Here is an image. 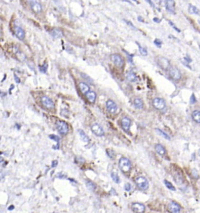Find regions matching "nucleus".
Returning a JSON list of instances; mask_svg holds the SVG:
<instances>
[{
  "mask_svg": "<svg viewBox=\"0 0 200 213\" xmlns=\"http://www.w3.org/2000/svg\"><path fill=\"white\" fill-rule=\"evenodd\" d=\"M156 62L157 64L162 70H168L170 67L169 60L165 57L157 56L156 57Z\"/></svg>",
  "mask_w": 200,
  "mask_h": 213,
  "instance_id": "f257e3e1",
  "label": "nucleus"
},
{
  "mask_svg": "<svg viewBox=\"0 0 200 213\" xmlns=\"http://www.w3.org/2000/svg\"><path fill=\"white\" fill-rule=\"evenodd\" d=\"M119 166L121 170L124 173H127L132 168L130 161L126 158H122L119 160Z\"/></svg>",
  "mask_w": 200,
  "mask_h": 213,
  "instance_id": "f03ea898",
  "label": "nucleus"
},
{
  "mask_svg": "<svg viewBox=\"0 0 200 213\" xmlns=\"http://www.w3.org/2000/svg\"><path fill=\"white\" fill-rule=\"evenodd\" d=\"M135 182L137 187L142 190H146L149 188V182L146 178L142 176H139L136 178Z\"/></svg>",
  "mask_w": 200,
  "mask_h": 213,
  "instance_id": "7ed1b4c3",
  "label": "nucleus"
},
{
  "mask_svg": "<svg viewBox=\"0 0 200 213\" xmlns=\"http://www.w3.org/2000/svg\"><path fill=\"white\" fill-rule=\"evenodd\" d=\"M168 74L171 78L175 80H178L181 79V71L175 66H170L168 69Z\"/></svg>",
  "mask_w": 200,
  "mask_h": 213,
  "instance_id": "20e7f679",
  "label": "nucleus"
},
{
  "mask_svg": "<svg viewBox=\"0 0 200 213\" xmlns=\"http://www.w3.org/2000/svg\"><path fill=\"white\" fill-rule=\"evenodd\" d=\"M57 128L60 134L66 135L69 131V128L67 122L59 120L57 122Z\"/></svg>",
  "mask_w": 200,
  "mask_h": 213,
  "instance_id": "39448f33",
  "label": "nucleus"
},
{
  "mask_svg": "<svg viewBox=\"0 0 200 213\" xmlns=\"http://www.w3.org/2000/svg\"><path fill=\"white\" fill-rule=\"evenodd\" d=\"M152 106L155 108L159 110H162L165 108L166 104L165 101L161 98H155L152 100Z\"/></svg>",
  "mask_w": 200,
  "mask_h": 213,
  "instance_id": "423d86ee",
  "label": "nucleus"
},
{
  "mask_svg": "<svg viewBox=\"0 0 200 213\" xmlns=\"http://www.w3.org/2000/svg\"><path fill=\"white\" fill-rule=\"evenodd\" d=\"M111 59L113 63L117 67H122L124 65V60L119 54H113L111 56Z\"/></svg>",
  "mask_w": 200,
  "mask_h": 213,
  "instance_id": "0eeeda50",
  "label": "nucleus"
},
{
  "mask_svg": "<svg viewBox=\"0 0 200 213\" xmlns=\"http://www.w3.org/2000/svg\"><path fill=\"white\" fill-rule=\"evenodd\" d=\"M91 129L93 133H95L96 136H102L103 135H104V130H103V128L100 125L96 123L92 125Z\"/></svg>",
  "mask_w": 200,
  "mask_h": 213,
  "instance_id": "6e6552de",
  "label": "nucleus"
},
{
  "mask_svg": "<svg viewBox=\"0 0 200 213\" xmlns=\"http://www.w3.org/2000/svg\"><path fill=\"white\" fill-rule=\"evenodd\" d=\"M41 102L42 104L48 109H52L55 107V104L50 98L47 96H44L41 98Z\"/></svg>",
  "mask_w": 200,
  "mask_h": 213,
  "instance_id": "1a4fd4ad",
  "label": "nucleus"
},
{
  "mask_svg": "<svg viewBox=\"0 0 200 213\" xmlns=\"http://www.w3.org/2000/svg\"><path fill=\"white\" fill-rule=\"evenodd\" d=\"M168 210L170 213H180L181 207L177 203L170 202L168 205Z\"/></svg>",
  "mask_w": 200,
  "mask_h": 213,
  "instance_id": "9d476101",
  "label": "nucleus"
},
{
  "mask_svg": "<svg viewBox=\"0 0 200 213\" xmlns=\"http://www.w3.org/2000/svg\"><path fill=\"white\" fill-rule=\"evenodd\" d=\"M106 108L107 111L111 114L115 113L117 110V104L111 100H109L106 102Z\"/></svg>",
  "mask_w": 200,
  "mask_h": 213,
  "instance_id": "9b49d317",
  "label": "nucleus"
},
{
  "mask_svg": "<svg viewBox=\"0 0 200 213\" xmlns=\"http://www.w3.org/2000/svg\"><path fill=\"white\" fill-rule=\"evenodd\" d=\"M132 208L134 212L136 213H143L146 209L144 205L139 203H133L132 205Z\"/></svg>",
  "mask_w": 200,
  "mask_h": 213,
  "instance_id": "f8f14e48",
  "label": "nucleus"
},
{
  "mask_svg": "<svg viewBox=\"0 0 200 213\" xmlns=\"http://www.w3.org/2000/svg\"><path fill=\"white\" fill-rule=\"evenodd\" d=\"M165 8L170 13L172 14H175V1L172 0H168L165 1Z\"/></svg>",
  "mask_w": 200,
  "mask_h": 213,
  "instance_id": "ddd939ff",
  "label": "nucleus"
},
{
  "mask_svg": "<svg viewBox=\"0 0 200 213\" xmlns=\"http://www.w3.org/2000/svg\"><path fill=\"white\" fill-rule=\"evenodd\" d=\"M14 33L15 36L20 40H23L25 38V33L24 30L19 27H15L14 28Z\"/></svg>",
  "mask_w": 200,
  "mask_h": 213,
  "instance_id": "4468645a",
  "label": "nucleus"
},
{
  "mask_svg": "<svg viewBox=\"0 0 200 213\" xmlns=\"http://www.w3.org/2000/svg\"><path fill=\"white\" fill-rule=\"evenodd\" d=\"M122 126L123 130L126 132H128L130 129L131 125V120L130 118L127 117H124L122 119Z\"/></svg>",
  "mask_w": 200,
  "mask_h": 213,
  "instance_id": "2eb2a0df",
  "label": "nucleus"
},
{
  "mask_svg": "<svg viewBox=\"0 0 200 213\" xmlns=\"http://www.w3.org/2000/svg\"><path fill=\"white\" fill-rule=\"evenodd\" d=\"M31 9L35 13L38 14L41 12L42 11V6L39 2L37 1H33L31 2Z\"/></svg>",
  "mask_w": 200,
  "mask_h": 213,
  "instance_id": "dca6fc26",
  "label": "nucleus"
},
{
  "mask_svg": "<svg viewBox=\"0 0 200 213\" xmlns=\"http://www.w3.org/2000/svg\"><path fill=\"white\" fill-rule=\"evenodd\" d=\"M86 97L87 100L89 101L90 103H93L95 101L96 98V94L95 92L89 91L87 94H86Z\"/></svg>",
  "mask_w": 200,
  "mask_h": 213,
  "instance_id": "f3484780",
  "label": "nucleus"
},
{
  "mask_svg": "<svg viewBox=\"0 0 200 213\" xmlns=\"http://www.w3.org/2000/svg\"><path fill=\"white\" fill-rule=\"evenodd\" d=\"M51 34L52 36L55 39L60 38L63 36V32L61 30L59 29H54L51 31Z\"/></svg>",
  "mask_w": 200,
  "mask_h": 213,
  "instance_id": "a211bd4d",
  "label": "nucleus"
},
{
  "mask_svg": "<svg viewBox=\"0 0 200 213\" xmlns=\"http://www.w3.org/2000/svg\"><path fill=\"white\" fill-rule=\"evenodd\" d=\"M79 86L80 91H81V92L83 94L86 95L89 91V90H90V88H89L88 85L85 83H83V82L80 83L79 84Z\"/></svg>",
  "mask_w": 200,
  "mask_h": 213,
  "instance_id": "6ab92c4d",
  "label": "nucleus"
},
{
  "mask_svg": "<svg viewBox=\"0 0 200 213\" xmlns=\"http://www.w3.org/2000/svg\"><path fill=\"white\" fill-rule=\"evenodd\" d=\"M126 77H127V80L131 82H136L138 80L137 76L133 71H129V72H128Z\"/></svg>",
  "mask_w": 200,
  "mask_h": 213,
  "instance_id": "aec40b11",
  "label": "nucleus"
},
{
  "mask_svg": "<svg viewBox=\"0 0 200 213\" xmlns=\"http://www.w3.org/2000/svg\"><path fill=\"white\" fill-rule=\"evenodd\" d=\"M155 150L159 155H164L166 153V150L163 146L160 144H157L155 146Z\"/></svg>",
  "mask_w": 200,
  "mask_h": 213,
  "instance_id": "412c9836",
  "label": "nucleus"
},
{
  "mask_svg": "<svg viewBox=\"0 0 200 213\" xmlns=\"http://www.w3.org/2000/svg\"><path fill=\"white\" fill-rule=\"evenodd\" d=\"M188 12L190 14H195V15H200V10L198 9L194 5L190 4L189 7H188Z\"/></svg>",
  "mask_w": 200,
  "mask_h": 213,
  "instance_id": "4be33fe9",
  "label": "nucleus"
},
{
  "mask_svg": "<svg viewBox=\"0 0 200 213\" xmlns=\"http://www.w3.org/2000/svg\"><path fill=\"white\" fill-rule=\"evenodd\" d=\"M192 118L197 123L200 124V111L198 110L194 111L192 113Z\"/></svg>",
  "mask_w": 200,
  "mask_h": 213,
  "instance_id": "5701e85b",
  "label": "nucleus"
},
{
  "mask_svg": "<svg viewBox=\"0 0 200 213\" xmlns=\"http://www.w3.org/2000/svg\"><path fill=\"white\" fill-rule=\"evenodd\" d=\"M134 105L137 109H142L143 107V102L140 98H137L134 100Z\"/></svg>",
  "mask_w": 200,
  "mask_h": 213,
  "instance_id": "b1692460",
  "label": "nucleus"
},
{
  "mask_svg": "<svg viewBox=\"0 0 200 213\" xmlns=\"http://www.w3.org/2000/svg\"><path fill=\"white\" fill-rule=\"evenodd\" d=\"M78 133L80 135V138H81V139L83 141V142H89V138L88 137V136L85 133V132L83 131L82 130V129H79Z\"/></svg>",
  "mask_w": 200,
  "mask_h": 213,
  "instance_id": "393cba45",
  "label": "nucleus"
},
{
  "mask_svg": "<svg viewBox=\"0 0 200 213\" xmlns=\"http://www.w3.org/2000/svg\"><path fill=\"white\" fill-rule=\"evenodd\" d=\"M156 131L157 133L159 135H160V136H162V137L165 138V139H167V140H170V136H168V135L167 134V133H165L164 132L162 131V130H161V129H156Z\"/></svg>",
  "mask_w": 200,
  "mask_h": 213,
  "instance_id": "a878e982",
  "label": "nucleus"
},
{
  "mask_svg": "<svg viewBox=\"0 0 200 213\" xmlns=\"http://www.w3.org/2000/svg\"><path fill=\"white\" fill-rule=\"evenodd\" d=\"M136 43H137V44L138 46H139V52H140V53H141V54H142V55H143V56H147V55L148 53H147V50L146 49H145L144 47H142V46H141L139 44H138L137 42H136Z\"/></svg>",
  "mask_w": 200,
  "mask_h": 213,
  "instance_id": "bb28decb",
  "label": "nucleus"
},
{
  "mask_svg": "<svg viewBox=\"0 0 200 213\" xmlns=\"http://www.w3.org/2000/svg\"><path fill=\"white\" fill-rule=\"evenodd\" d=\"M164 183L165 186H166L167 188H168V189L172 191H175V188L174 187V186L170 182L165 180L164 181Z\"/></svg>",
  "mask_w": 200,
  "mask_h": 213,
  "instance_id": "cd10ccee",
  "label": "nucleus"
},
{
  "mask_svg": "<svg viewBox=\"0 0 200 213\" xmlns=\"http://www.w3.org/2000/svg\"><path fill=\"white\" fill-rule=\"evenodd\" d=\"M39 71L42 73H46L48 70V63H45L42 66H40L39 67Z\"/></svg>",
  "mask_w": 200,
  "mask_h": 213,
  "instance_id": "c85d7f7f",
  "label": "nucleus"
},
{
  "mask_svg": "<svg viewBox=\"0 0 200 213\" xmlns=\"http://www.w3.org/2000/svg\"><path fill=\"white\" fill-rule=\"evenodd\" d=\"M111 177L112 179H113V180L114 181V182H116V183H119L120 182V178H119V176L117 175V173H116L114 172L112 173Z\"/></svg>",
  "mask_w": 200,
  "mask_h": 213,
  "instance_id": "c756f323",
  "label": "nucleus"
},
{
  "mask_svg": "<svg viewBox=\"0 0 200 213\" xmlns=\"http://www.w3.org/2000/svg\"><path fill=\"white\" fill-rule=\"evenodd\" d=\"M86 185H87V187H88L89 189L92 190H94L96 188V185H95L93 183L90 182V181H87V183H86Z\"/></svg>",
  "mask_w": 200,
  "mask_h": 213,
  "instance_id": "7c9ffc66",
  "label": "nucleus"
},
{
  "mask_svg": "<svg viewBox=\"0 0 200 213\" xmlns=\"http://www.w3.org/2000/svg\"><path fill=\"white\" fill-rule=\"evenodd\" d=\"M154 44L158 47H161L162 45V41L160 39H156L154 40Z\"/></svg>",
  "mask_w": 200,
  "mask_h": 213,
  "instance_id": "2f4dec72",
  "label": "nucleus"
},
{
  "mask_svg": "<svg viewBox=\"0 0 200 213\" xmlns=\"http://www.w3.org/2000/svg\"><path fill=\"white\" fill-rule=\"evenodd\" d=\"M190 103L191 104H194L196 103V98H195L194 94H192V95H191L190 97Z\"/></svg>",
  "mask_w": 200,
  "mask_h": 213,
  "instance_id": "473e14b6",
  "label": "nucleus"
},
{
  "mask_svg": "<svg viewBox=\"0 0 200 213\" xmlns=\"http://www.w3.org/2000/svg\"><path fill=\"white\" fill-rule=\"evenodd\" d=\"M49 138H51V139H53V140H54L55 141V142H58V143H59V142L60 138H59L57 136H56V135H49Z\"/></svg>",
  "mask_w": 200,
  "mask_h": 213,
  "instance_id": "72a5a7b5",
  "label": "nucleus"
},
{
  "mask_svg": "<svg viewBox=\"0 0 200 213\" xmlns=\"http://www.w3.org/2000/svg\"><path fill=\"white\" fill-rule=\"evenodd\" d=\"M169 24H170V25L171 26V27H172V28H173L175 30H176V31H177L178 32H181L180 30L178 28H177L176 26H175V25H174V24L173 23H172V22H171V21H169Z\"/></svg>",
  "mask_w": 200,
  "mask_h": 213,
  "instance_id": "f704fd0d",
  "label": "nucleus"
},
{
  "mask_svg": "<svg viewBox=\"0 0 200 213\" xmlns=\"http://www.w3.org/2000/svg\"><path fill=\"white\" fill-rule=\"evenodd\" d=\"M131 188H132V187H131L130 184H129V183H126L124 186L125 190H126L127 191H130L131 190Z\"/></svg>",
  "mask_w": 200,
  "mask_h": 213,
  "instance_id": "c9c22d12",
  "label": "nucleus"
},
{
  "mask_svg": "<svg viewBox=\"0 0 200 213\" xmlns=\"http://www.w3.org/2000/svg\"><path fill=\"white\" fill-rule=\"evenodd\" d=\"M14 80H15V82H16L17 83H19L21 81H20V79L19 77H18L16 74H14Z\"/></svg>",
  "mask_w": 200,
  "mask_h": 213,
  "instance_id": "e433bc0d",
  "label": "nucleus"
},
{
  "mask_svg": "<svg viewBox=\"0 0 200 213\" xmlns=\"http://www.w3.org/2000/svg\"><path fill=\"white\" fill-rule=\"evenodd\" d=\"M126 22L127 23V25H129V26H130V27H132V28H133V29H136V28H135L134 27V26L133 24H132V23H131L130 21H126Z\"/></svg>",
  "mask_w": 200,
  "mask_h": 213,
  "instance_id": "4c0bfd02",
  "label": "nucleus"
},
{
  "mask_svg": "<svg viewBox=\"0 0 200 213\" xmlns=\"http://www.w3.org/2000/svg\"><path fill=\"white\" fill-rule=\"evenodd\" d=\"M57 160L53 161L52 163V168H54V167L57 166Z\"/></svg>",
  "mask_w": 200,
  "mask_h": 213,
  "instance_id": "58836bf2",
  "label": "nucleus"
},
{
  "mask_svg": "<svg viewBox=\"0 0 200 213\" xmlns=\"http://www.w3.org/2000/svg\"><path fill=\"white\" fill-rule=\"evenodd\" d=\"M137 20L139 21V22H143V21H144L143 18H142L141 16H139V17H137Z\"/></svg>",
  "mask_w": 200,
  "mask_h": 213,
  "instance_id": "ea45409f",
  "label": "nucleus"
},
{
  "mask_svg": "<svg viewBox=\"0 0 200 213\" xmlns=\"http://www.w3.org/2000/svg\"><path fill=\"white\" fill-rule=\"evenodd\" d=\"M153 21H154V22H155L159 23V22H160L161 20L159 19V18H153Z\"/></svg>",
  "mask_w": 200,
  "mask_h": 213,
  "instance_id": "a19ab883",
  "label": "nucleus"
},
{
  "mask_svg": "<svg viewBox=\"0 0 200 213\" xmlns=\"http://www.w3.org/2000/svg\"><path fill=\"white\" fill-rule=\"evenodd\" d=\"M147 1V2H149V3H150V4H151V5H152V6H153V7H154V4H153V3H152V1H149H149Z\"/></svg>",
  "mask_w": 200,
  "mask_h": 213,
  "instance_id": "79ce46f5",
  "label": "nucleus"
},
{
  "mask_svg": "<svg viewBox=\"0 0 200 213\" xmlns=\"http://www.w3.org/2000/svg\"><path fill=\"white\" fill-rule=\"evenodd\" d=\"M14 208V207L13 206V205H11V206H10L9 208H8V210H13Z\"/></svg>",
  "mask_w": 200,
  "mask_h": 213,
  "instance_id": "37998d69",
  "label": "nucleus"
},
{
  "mask_svg": "<svg viewBox=\"0 0 200 213\" xmlns=\"http://www.w3.org/2000/svg\"><path fill=\"white\" fill-rule=\"evenodd\" d=\"M199 155H200V149L199 150Z\"/></svg>",
  "mask_w": 200,
  "mask_h": 213,
  "instance_id": "c03bdc74",
  "label": "nucleus"
},
{
  "mask_svg": "<svg viewBox=\"0 0 200 213\" xmlns=\"http://www.w3.org/2000/svg\"><path fill=\"white\" fill-rule=\"evenodd\" d=\"M199 79H200V76H199Z\"/></svg>",
  "mask_w": 200,
  "mask_h": 213,
  "instance_id": "a18cd8bd",
  "label": "nucleus"
},
{
  "mask_svg": "<svg viewBox=\"0 0 200 213\" xmlns=\"http://www.w3.org/2000/svg\"><path fill=\"white\" fill-rule=\"evenodd\" d=\"M199 47H200V45H199Z\"/></svg>",
  "mask_w": 200,
  "mask_h": 213,
  "instance_id": "49530a36",
  "label": "nucleus"
}]
</instances>
